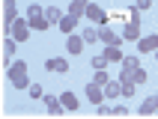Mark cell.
<instances>
[{
  "mask_svg": "<svg viewBox=\"0 0 158 119\" xmlns=\"http://www.w3.org/2000/svg\"><path fill=\"white\" fill-rule=\"evenodd\" d=\"M6 77H9V84L15 86V89H27V86H30V77H27V63H24V60H15V63L6 68Z\"/></svg>",
  "mask_w": 158,
  "mask_h": 119,
  "instance_id": "obj_1",
  "label": "cell"
},
{
  "mask_svg": "<svg viewBox=\"0 0 158 119\" xmlns=\"http://www.w3.org/2000/svg\"><path fill=\"white\" fill-rule=\"evenodd\" d=\"M27 21H30V30H48L51 27V21H48V15H45V9H39L33 3V6H27Z\"/></svg>",
  "mask_w": 158,
  "mask_h": 119,
  "instance_id": "obj_2",
  "label": "cell"
},
{
  "mask_svg": "<svg viewBox=\"0 0 158 119\" xmlns=\"http://www.w3.org/2000/svg\"><path fill=\"white\" fill-rule=\"evenodd\" d=\"M9 36H12L15 42H27V36H30V21H27V18H15L12 27H9Z\"/></svg>",
  "mask_w": 158,
  "mask_h": 119,
  "instance_id": "obj_3",
  "label": "cell"
},
{
  "mask_svg": "<svg viewBox=\"0 0 158 119\" xmlns=\"http://www.w3.org/2000/svg\"><path fill=\"white\" fill-rule=\"evenodd\" d=\"M87 21H93V24H107L105 9L98 6V3H87Z\"/></svg>",
  "mask_w": 158,
  "mask_h": 119,
  "instance_id": "obj_4",
  "label": "cell"
},
{
  "mask_svg": "<svg viewBox=\"0 0 158 119\" xmlns=\"http://www.w3.org/2000/svg\"><path fill=\"white\" fill-rule=\"evenodd\" d=\"M87 101L89 104H102V101H105V86H98V84L89 80V84H87Z\"/></svg>",
  "mask_w": 158,
  "mask_h": 119,
  "instance_id": "obj_5",
  "label": "cell"
},
{
  "mask_svg": "<svg viewBox=\"0 0 158 119\" xmlns=\"http://www.w3.org/2000/svg\"><path fill=\"white\" fill-rule=\"evenodd\" d=\"M137 51H140V54L158 51V33L155 36H140V39H137Z\"/></svg>",
  "mask_w": 158,
  "mask_h": 119,
  "instance_id": "obj_6",
  "label": "cell"
},
{
  "mask_svg": "<svg viewBox=\"0 0 158 119\" xmlns=\"http://www.w3.org/2000/svg\"><path fill=\"white\" fill-rule=\"evenodd\" d=\"M98 39H102V42L105 45H116V48H119V45H123V36H116L114 30H110V27H98Z\"/></svg>",
  "mask_w": 158,
  "mask_h": 119,
  "instance_id": "obj_7",
  "label": "cell"
},
{
  "mask_svg": "<svg viewBox=\"0 0 158 119\" xmlns=\"http://www.w3.org/2000/svg\"><path fill=\"white\" fill-rule=\"evenodd\" d=\"M45 68H48V72H57V75H66V72H69V60L51 57V60H45Z\"/></svg>",
  "mask_w": 158,
  "mask_h": 119,
  "instance_id": "obj_8",
  "label": "cell"
},
{
  "mask_svg": "<svg viewBox=\"0 0 158 119\" xmlns=\"http://www.w3.org/2000/svg\"><path fill=\"white\" fill-rule=\"evenodd\" d=\"M42 101H45V107H48V113H51V116H63V110H66V107H63L60 95H45Z\"/></svg>",
  "mask_w": 158,
  "mask_h": 119,
  "instance_id": "obj_9",
  "label": "cell"
},
{
  "mask_svg": "<svg viewBox=\"0 0 158 119\" xmlns=\"http://www.w3.org/2000/svg\"><path fill=\"white\" fill-rule=\"evenodd\" d=\"M18 18V9H15V0H3V27H12V21Z\"/></svg>",
  "mask_w": 158,
  "mask_h": 119,
  "instance_id": "obj_10",
  "label": "cell"
},
{
  "mask_svg": "<svg viewBox=\"0 0 158 119\" xmlns=\"http://www.w3.org/2000/svg\"><path fill=\"white\" fill-rule=\"evenodd\" d=\"M60 101H63V107H66V110H69V113H75V110H78V107H81L78 95L72 92V89H63V92H60Z\"/></svg>",
  "mask_w": 158,
  "mask_h": 119,
  "instance_id": "obj_11",
  "label": "cell"
},
{
  "mask_svg": "<svg viewBox=\"0 0 158 119\" xmlns=\"http://www.w3.org/2000/svg\"><path fill=\"white\" fill-rule=\"evenodd\" d=\"M84 36H69V39H66V51L72 54V57H78V54H84Z\"/></svg>",
  "mask_w": 158,
  "mask_h": 119,
  "instance_id": "obj_12",
  "label": "cell"
},
{
  "mask_svg": "<svg viewBox=\"0 0 158 119\" xmlns=\"http://www.w3.org/2000/svg\"><path fill=\"white\" fill-rule=\"evenodd\" d=\"M123 39H134V42L140 39V21H137V18H131V21L125 24V30H123Z\"/></svg>",
  "mask_w": 158,
  "mask_h": 119,
  "instance_id": "obj_13",
  "label": "cell"
},
{
  "mask_svg": "<svg viewBox=\"0 0 158 119\" xmlns=\"http://www.w3.org/2000/svg\"><path fill=\"white\" fill-rule=\"evenodd\" d=\"M105 98H107V101L123 98V86H119V80H107V84H105Z\"/></svg>",
  "mask_w": 158,
  "mask_h": 119,
  "instance_id": "obj_14",
  "label": "cell"
},
{
  "mask_svg": "<svg viewBox=\"0 0 158 119\" xmlns=\"http://www.w3.org/2000/svg\"><path fill=\"white\" fill-rule=\"evenodd\" d=\"M155 110H158V95H149V98L137 107V113H140V116H152Z\"/></svg>",
  "mask_w": 158,
  "mask_h": 119,
  "instance_id": "obj_15",
  "label": "cell"
},
{
  "mask_svg": "<svg viewBox=\"0 0 158 119\" xmlns=\"http://www.w3.org/2000/svg\"><path fill=\"white\" fill-rule=\"evenodd\" d=\"M12 54H15V39L6 36V39H3V63H6V68L12 66Z\"/></svg>",
  "mask_w": 158,
  "mask_h": 119,
  "instance_id": "obj_16",
  "label": "cell"
},
{
  "mask_svg": "<svg viewBox=\"0 0 158 119\" xmlns=\"http://www.w3.org/2000/svg\"><path fill=\"white\" fill-rule=\"evenodd\" d=\"M78 21H81V18H75V15H63V21L57 27H60L66 36H72V33H75V27H78Z\"/></svg>",
  "mask_w": 158,
  "mask_h": 119,
  "instance_id": "obj_17",
  "label": "cell"
},
{
  "mask_svg": "<svg viewBox=\"0 0 158 119\" xmlns=\"http://www.w3.org/2000/svg\"><path fill=\"white\" fill-rule=\"evenodd\" d=\"M66 15L84 18V15H87V0H72V3H69V12H66Z\"/></svg>",
  "mask_w": 158,
  "mask_h": 119,
  "instance_id": "obj_18",
  "label": "cell"
},
{
  "mask_svg": "<svg viewBox=\"0 0 158 119\" xmlns=\"http://www.w3.org/2000/svg\"><path fill=\"white\" fill-rule=\"evenodd\" d=\"M123 57H125V54L119 51L116 45H105V60H107V63H123Z\"/></svg>",
  "mask_w": 158,
  "mask_h": 119,
  "instance_id": "obj_19",
  "label": "cell"
},
{
  "mask_svg": "<svg viewBox=\"0 0 158 119\" xmlns=\"http://www.w3.org/2000/svg\"><path fill=\"white\" fill-rule=\"evenodd\" d=\"M81 36H84V42H87V45L98 42V27H84V33H81Z\"/></svg>",
  "mask_w": 158,
  "mask_h": 119,
  "instance_id": "obj_20",
  "label": "cell"
},
{
  "mask_svg": "<svg viewBox=\"0 0 158 119\" xmlns=\"http://www.w3.org/2000/svg\"><path fill=\"white\" fill-rule=\"evenodd\" d=\"M27 92H30V98H36V101H42V98H45V89L39 84H30V86H27Z\"/></svg>",
  "mask_w": 158,
  "mask_h": 119,
  "instance_id": "obj_21",
  "label": "cell"
},
{
  "mask_svg": "<svg viewBox=\"0 0 158 119\" xmlns=\"http://www.w3.org/2000/svg\"><path fill=\"white\" fill-rule=\"evenodd\" d=\"M107 80H110V75H107L105 68H96V75H93V84H98V86H105Z\"/></svg>",
  "mask_w": 158,
  "mask_h": 119,
  "instance_id": "obj_22",
  "label": "cell"
},
{
  "mask_svg": "<svg viewBox=\"0 0 158 119\" xmlns=\"http://www.w3.org/2000/svg\"><path fill=\"white\" fill-rule=\"evenodd\" d=\"M123 68L125 72H134V68H140V60L137 57H123Z\"/></svg>",
  "mask_w": 158,
  "mask_h": 119,
  "instance_id": "obj_23",
  "label": "cell"
},
{
  "mask_svg": "<svg viewBox=\"0 0 158 119\" xmlns=\"http://www.w3.org/2000/svg\"><path fill=\"white\" fill-rule=\"evenodd\" d=\"M45 15H48V21H51V24H60V21H63V12H60V9H45Z\"/></svg>",
  "mask_w": 158,
  "mask_h": 119,
  "instance_id": "obj_24",
  "label": "cell"
},
{
  "mask_svg": "<svg viewBox=\"0 0 158 119\" xmlns=\"http://www.w3.org/2000/svg\"><path fill=\"white\" fill-rule=\"evenodd\" d=\"M131 80H134V84H143V80H146V72H143V68H134V72H131Z\"/></svg>",
  "mask_w": 158,
  "mask_h": 119,
  "instance_id": "obj_25",
  "label": "cell"
},
{
  "mask_svg": "<svg viewBox=\"0 0 158 119\" xmlns=\"http://www.w3.org/2000/svg\"><path fill=\"white\" fill-rule=\"evenodd\" d=\"M105 66H107L105 54H98V57H93V68H105Z\"/></svg>",
  "mask_w": 158,
  "mask_h": 119,
  "instance_id": "obj_26",
  "label": "cell"
},
{
  "mask_svg": "<svg viewBox=\"0 0 158 119\" xmlns=\"http://www.w3.org/2000/svg\"><path fill=\"white\" fill-rule=\"evenodd\" d=\"M96 110H98V116H110V104L102 101V104H96Z\"/></svg>",
  "mask_w": 158,
  "mask_h": 119,
  "instance_id": "obj_27",
  "label": "cell"
},
{
  "mask_svg": "<svg viewBox=\"0 0 158 119\" xmlns=\"http://www.w3.org/2000/svg\"><path fill=\"white\" fill-rule=\"evenodd\" d=\"M110 113H114V116H125V113H128V110H125L123 104H116V107H110Z\"/></svg>",
  "mask_w": 158,
  "mask_h": 119,
  "instance_id": "obj_28",
  "label": "cell"
},
{
  "mask_svg": "<svg viewBox=\"0 0 158 119\" xmlns=\"http://www.w3.org/2000/svg\"><path fill=\"white\" fill-rule=\"evenodd\" d=\"M134 6H137V9H140V12H143V9H149V6H152V0H137Z\"/></svg>",
  "mask_w": 158,
  "mask_h": 119,
  "instance_id": "obj_29",
  "label": "cell"
},
{
  "mask_svg": "<svg viewBox=\"0 0 158 119\" xmlns=\"http://www.w3.org/2000/svg\"><path fill=\"white\" fill-rule=\"evenodd\" d=\"M155 60H158V51H155Z\"/></svg>",
  "mask_w": 158,
  "mask_h": 119,
  "instance_id": "obj_30",
  "label": "cell"
},
{
  "mask_svg": "<svg viewBox=\"0 0 158 119\" xmlns=\"http://www.w3.org/2000/svg\"><path fill=\"white\" fill-rule=\"evenodd\" d=\"M155 113H158V110H155Z\"/></svg>",
  "mask_w": 158,
  "mask_h": 119,
  "instance_id": "obj_31",
  "label": "cell"
},
{
  "mask_svg": "<svg viewBox=\"0 0 158 119\" xmlns=\"http://www.w3.org/2000/svg\"><path fill=\"white\" fill-rule=\"evenodd\" d=\"M155 95H158V92H155Z\"/></svg>",
  "mask_w": 158,
  "mask_h": 119,
  "instance_id": "obj_32",
  "label": "cell"
}]
</instances>
